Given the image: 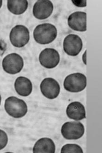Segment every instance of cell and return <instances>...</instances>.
Segmentation results:
<instances>
[{
    "mask_svg": "<svg viewBox=\"0 0 102 153\" xmlns=\"http://www.w3.org/2000/svg\"><path fill=\"white\" fill-rule=\"evenodd\" d=\"M1 96L0 95V105H1Z\"/></svg>",
    "mask_w": 102,
    "mask_h": 153,
    "instance_id": "7402d4cb",
    "label": "cell"
},
{
    "mask_svg": "<svg viewBox=\"0 0 102 153\" xmlns=\"http://www.w3.org/2000/svg\"><path fill=\"white\" fill-rule=\"evenodd\" d=\"M4 108L7 113L15 118L23 117L28 111V108L26 102L23 100L14 96L7 98Z\"/></svg>",
    "mask_w": 102,
    "mask_h": 153,
    "instance_id": "7a4b0ae2",
    "label": "cell"
},
{
    "mask_svg": "<svg viewBox=\"0 0 102 153\" xmlns=\"http://www.w3.org/2000/svg\"><path fill=\"white\" fill-rule=\"evenodd\" d=\"M40 88L43 95L50 100L55 99L60 94V85L56 80L53 78L44 79L41 83Z\"/></svg>",
    "mask_w": 102,
    "mask_h": 153,
    "instance_id": "9c48e42d",
    "label": "cell"
},
{
    "mask_svg": "<svg viewBox=\"0 0 102 153\" xmlns=\"http://www.w3.org/2000/svg\"><path fill=\"white\" fill-rule=\"evenodd\" d=\"M61 133L63 137L69 140H78L85 133L83 124L79 122H66L62 126Z\"/></svg>",
    "mask_w": 102,
    "mask_h": 153,
    "instance_id": "8992f818",
    "label": "cell"
},
{
    "mask_svg": "<svg viewBox=\"0 0 102 153\" xmlns=\"http://www.w3.org/2000/svg\"><path fill=\"white\" fill-rule=\"evenodd\" d=\"M87 50H86L85 53H84L82 56V60L84 63L87 65Z\"/></svg>",
    "mask_w": 102,
    "mask_h": 153,
    "instance_id": "ffe728a7",
    "label": "cell"
},
{
    "mask_svg": "<svg viewBox=\"0 0 102 153\" xmlns=\"http://www.w3.org/2000/svg\"><path fill=\"white\" fill-rule=\"evenodd\" d=\"M32 151L34 153H54L56 145L51 139L42 138L35 143Z\"/></svg>",
    "mask_w": 102,
    "mask_h": 153,
    "instance_id": "4fadbf2b",
    "label": "cell"
},
{
    "mask_svg": "<svg viewBox=\"0 0 102 153\" xmlns=\"http://www.w3.org/2000/svg\"><path fill=\"white\" fill-rule=\"evenodd\" d=\"M57 30L54 25L43 23L37 26L33 31V38L39 44H48L57 38Z\"/></svg>",
    "mask_w": 102,
    "mask_h": 153,
    "instance_id": "6da1fadb",
    "label": "cell"
},
{
    "mask_svg": "<svg viewBox=\"0 0 102 153\" xmlns=\"http://www.w3.org/2000/svg\"><path fill=\"white\" fill-rule=\"evenodd\" d=\"M8 143V137L5 132L0 129V150L3 149Z\"/></svg>",
    "mask_w": 102,
    "mask_h": 153,
    "instance_id": "e0dca14e",
    "label": "cell"
},
{
    "mask_svg": "<svg viewBox=\"0 0 102 153\" xmlns=\"http://www.w3.org/2000/svg\"><path fill=\"white\" fill-rule=\"evenodd\" d=\"M28 2L26 0H9L7 1L8 10L15 15L23 14L27 10Z\"/></svg>",
    "mask_w": 102,
    "mask_h": 153,
    "instance_id": "9a60e30c",
    "label": "cell"
},
{
    "mask_svg": "<svg viewBox=\"0 0 102 153\" xmlns=\"http://www.w3.org/2000/svg\"><path fill=\"white\" fill-rule=\"evenodd\" d=\"M68 23L72 30L85 32L87 31V13L81 11L73 13L68 17Z\"/></svg>",
    "mask_w": 102,
    "mask_h": 153,
    "instance_id": "8fae6325",
    "label": "cell"
},
{
    "mask_svg": "<svg viewBox=\"0 0 102 153\" xmlns=\"http://www.w3.org/2000/svg\"><path fill=\"white\" fill-rule=\"evenodd\" d=\"M82 47V41L78 35L70 34L64 39L63 50L69 56H76L78 55L81 51Z\"/></svg>",
    "mask_w": 102,
    "mask_h": 153,
    "instance_id": "ba28073f",
    "label": "cell"
},
{
    "mask_svg": "<svg viewBox=\"0 0 102 153\" xmlns=\"http://www.w3.org/2000/svg\"><path fill=\"white\" fill-rule=\"evenodd\" d=\"M73 3L76 6L79 7H85L87 6V1H72Z\"/></svg>",
    "mask_w": 102,
    "mask_h": 153,
    "instance_id": "ac0fdd59",
    "label": "cell"
},
{
    "mask_svg": "<svg viewBox=\"0 0 102 153\" xmlns=\"http://www.w3.org/2000/svg\"><path fill=\"white\" fill-rule=\"evenodd\" d=\"M3 70L10 74H18L23 69L24 60L21 55L16 53H12L7 55L2 62Z\"/></svg>",
    "mask_w": 102,
    "mask_h": 153,
    "instance_id": "5b68a950",
    "label": "cell"
},
{
    "mask_svg": "<svg viewBox=\"0 0 102 153\" xmlns=\"http://www.w3.org/2000/svg\"><path fill=\"white\" fill-rule=\"evenodd\" d=\"M2 1L1 0H0V9L1 7V6H2Z\"/></svg>",
    "mask_w": 102,
    "mask_h": 153,
    "instance_id": "44dd1931",
    "label": "cell"
},
{
    "mask_svg": "<svg viewBox=\"0 0 102 153\" xmlns=\"http://www.w3.org/2000/svg\"><path fill=\"white\" fill-rule=\"evenodd\" d=\"M64 88L70 92H79L87 87V78L81 73H74L66 76L63 83Z\"/></svg>",
    "mask_w": 102,
    "mask_h": 153,
    "instance_id": "3957f363",
    "label": "cell"
},
{
    "mask_svg": "<svg viewBox=\"0 0 102 153\" xmlns=\"http://www.w3.org/2000/svg\"><path fill=\"white\" fill-rule=\"evenodd\" d=\"M7 49V45L3 40H0V56H2Z\"/></svg>",
    "mask_w": 102,
    "mask_h": 153,
    "instance_id": "d6986e66",
    "label": "cell"
},
{
    "mask_svg": "<svg viewBox=\"0 0 102 153\" xmlns=\"http://www.w3.org/2000/svg\"><path fill=\"white\" fill-rule=\"evenodd\" d=\"M39 61L41 65L46 68H54L60 62V54L55 49L47 48L39 54Z\"/></svg>",
    "mask_w": 102,
    "mask_h": 153,
    "instance_id": "52a82bcc",
    "label": "cell"
},
{
    "mask_svg": "<svg viewBox=\"0 0 102 153\" xmlns=\"http://www.w3.org/2000/svg\"><path fill=\"white\" fill-rule=\"evenodd\" d=\"M10 39L11 43L14 47L23 48L30 40L29 30L23 25H16L12 29L10 33Z\"/></svg>",
    "mask_w": 102,
    "mask_h": 153,
    "instance_id": "277c9868",
    "label": "cell"
},
{
    "mask_svg": "<svg viewBox=\"0 0 102 153\" xmlns=\"http://www.w3.org/2000/svg\"><path fill=\"white\" fill-rule=\"evenodd\" d=\"M62 153H83V151L81 146L75 144H67L62 147Z\"/></svg>",
    "mask_w": 102,
    "mask_h": 153,
    "instance_id": "2e32d148",
    "label": "cell"
},
{
    "mask_svg": "<svg viewBox=\"0 0 102 153\" xmlns=\"http://www.w3.org/2000/svg\"><path fill=\"white\" fill-rule=\"evenodd\" d=\"M66 114L68 118L75 121H81L86 118L85 107L79 102H73L68 106Z\"/></svg>",
    "mask_w": 102,
    "mask_h": 153,
    "instance_id": "7c38bea8",
    "label": "cell"
},
{
    "mask_svg": "<svg viewBox=\"0 0 102 153\" xmlns=\"http://www.w3.org/2000/svg\"><path fill=\"white\" fill-rule=\"evenodd\" d=\"M15 88L19 95L27 97L32 92V83L28 78L25 76H19L15 81Z\"/></svg>",
    "mask_w": 102,
    "mask_h": 153,
    "instance_id": "5bb4252c",
    "label": "cell"
},
{
    "mask_svg": "<svg viewBox=\"0 0 102 153\" xmlns=\"http://www.w3.org/2000/svg\"><path fill=\"white\" fill-rule=\"evenodd\" d=\"M54 6L52 2L48 0H39L34 4L33 15L38 20H45L52 13Z\"/></svg>",
    "mask_w": 102,
    "mask_h": 153,
    "instance_id": "30bf717a",
    "label": "cell"
}]
</instances>
